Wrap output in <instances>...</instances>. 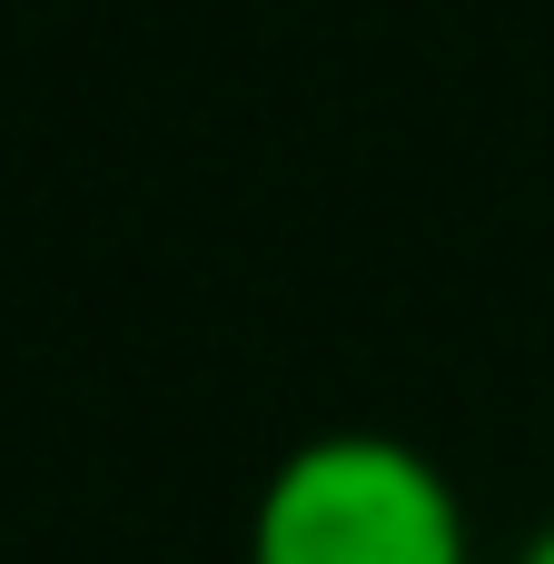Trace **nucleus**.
<instances>
[{
    "label": "nucleus",
    "instance_id": "f03ea898",
    "mask_svg": "<svg viewBox=\"0 0 554 564\" xmlns=\"http://www.w3.org/2000/svg\"><path fill=\"white\" fill-rule=\"evenodd\" d=\"M515 564H554V516L535 525V535H525V555H515Z\"/></svg>",
    "mask_w": 554,
    "mask_h": 564
},
{
    "label": "nucleus",
    "instance_id": "f257e3e1",
    "mask_svg": "<svg viewBox=\"0 0 554 564\" xmlns=\"http://www.w3.org/2000/svg\"><path fill=\"white\" fill-rule=\"evenodd\" d=\"M248 564H476L466 486L397 426H317L258 476Z\"/></svg>",
    "mask_w": 554,
    "mask_h": 564
}]
</instances>
